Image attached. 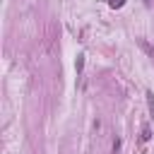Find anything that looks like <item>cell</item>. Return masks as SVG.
<instances>
[{"mask_svg": "<svg viewBox=\"0 0 154 154\" xmlns=\"http://www.w3.org/2000/svg\"><path fill=\"white\" fill-rule=\"evenodd\" d=\"M82 67H84V55L79 53V55H77V60H75V70H77V75L82 72Z\"/></svg>", "mask_w": 154, "mask_h": 154, "instance_id": "obj_1", "label": "cell"}, {"mask_svg": "<svg viewBox=\"0 0 154 154\" xmlns=\"http://www.w3.org/2000/svg\"><path fill=\"white\" fill-rule=\"evenodd\" d=\"M140 46H142V48L147 51V55H152V58H154V48H152V46H149V43H147L144 38H140Z\"/></svg>", "mask_w": 154, "mask_h": 154, "instance_id": "obj_2", "label": "cell"}, {"mask_svg": "<svg viewBox=\"0 0 154 154\" xmlns=\"http://www.w3.org/2000/svg\"><path fill=\"white\" fill-rule=\"evenodd\" d=\"M147 103H149V113H152V118H154V94H152V91H147Z\"/></svg>", "mask_w": 154, "mask_h": 154, "instance_id": "obj_3", "label": "cell"}, {"mask_svg": "<svg viewBox=\"0 0 154 154\" xmlns=\"http://www.w3.org/2000/svg\"><path fill=\"white\" fill-rule=\"evenodd\" d=\"M149 137H152V130H149V125H144V128H142V140L147 142Z\"/></svg>", "mask_w": 154, "mask_h": 154, "instance_id": "obj_4", "label": "cell"}, {"mask_svg": "<svg viewBox=\"0 0 154 154\" xmlns=\"http://www.w3.org/2000/svg\"><path fill=\"white\" fill-rule=\"evenodd\" d=\"M120 144H123V142L116 137V140H113V154H118V152H120Z\"/></svg>", "mask_w": 154, "mask_h": 154, "instance_id": "obj_5", "label": "cell"}, {"mask_svg": "<svg viewBox=\"0 0 154 154\" xmlns=\"http://www.w3.org/2000/svg\"><path fill=\"white\" fill-rule=\"evenodd\" d=\"M125 5V0H111V7L113 10H118V7H123Z\"/></svg>", "mask_w": 154, "mask_h": 154, "instance_id": "obj_6", "label": "cell"}, {"mask_svg": "<svg viewBox=\"0 0 154 154\" xmlns=\"http://www.w3.org/2000/svg\"><path fill=\"white\" fill-rule=\"evenodd\" d=\"M142 2H144V5H147V7H149V5H152V0H142Z\"/></svg>", "mask_w": 154, "mask_h": 154, "instance_id": "obj_7", "label": "cell"}]
</instances>
